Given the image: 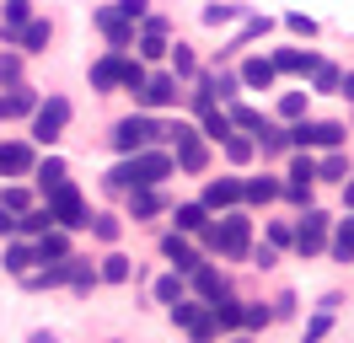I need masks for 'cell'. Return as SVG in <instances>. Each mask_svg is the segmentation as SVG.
<instances>
[{"label": "cell", "mask_w": 354, "mask_h": 343, "mask_svg": "<svg viewBox=\"0 0 354 343\" xmlns=\"http://www.w3.org/2000/svg\"><path fill=\"white\" fill-rule=\"evenodd\" d=\"M86 231L97 236L102 247H113V241L124 236V220H118V214H91V225H86Z\"/></svg>", "instance_id": "cell-33"}, {"label": "cell", "mask_w": 354, "mask_h": 343, "mask_svg": "<svg viewBox=\"0 0 354 343\" xmlns=\"http://www.w3.org/2000/svg\"><path fill=\"white\" fill-rule=\"evenodd\" d=\"M311 188H317V161H311V156H295V161H290V183H279V198H295V204L306 210Z\"/></svg>", "instance_id": "cell-7"}, {"label": "cell", "mask_w": 354, "mask_h": 343, "mask_svg": "<svg viewBox=\"0 0 354 343\" xmlns=\"http://www.w3.org/2000/svg\"><path fill=\"white\" fill-rule=\"evenodd\" d=\"M209 317H215V327H221V333H236V327H242V300H231V295L209 300Z\"/></svg>", "instance_id": "cell-21"}, {"label": "cell", "mask_w": 354, "mask_h": 343, "mask_svg": "<svg viewBox=\"0 0 354 343\" xmlns=\"http://www.w3.org/2000/svg\"><path fill=\"white\" fill-rule=\"evenodd\" d=\"M252 150H263V156H285V150H290L285 129H274V124H268L263 134H258V145H252Z\"/></svg>", "instance_id": "cell-39"}, {"label": "cell", "mask_w": 354, "mask_h": 343, "mask_svg": "<svg viewBox=\"0 0 354 343\" xmlns=\"http://www.w3.org/2000/svg\"><path fill=\"white\" fill-rule=\"evenodd\" d=\"M247 241H252V220H247L242 210H231L215 225V252H225V257H247Z\"/></svg>", "instance_id": "cell-6"}, {"label": "cell", "mask_w": 354, "mask_h": 343, "mask_svg": "<svg viewBox=\"0 0 354 343\" xmlns=\"http://www.w3.org/2000/svg\"><path fill=\"white\" fill-rule=\"evenodd\" d=\"M0 172H32V145H22V140L0 145Z\"/></svg>", "instance_id": "cell-28"}, {"label": "cell", "mask_w": 354, "mask_h": 343, "mask_svg": "<svg viewBox=\"0 0 354 343\" xmlns=\"http://www.w3.org/2000/svg\"><path fill=\"white\" fill-rule=\"evenodd\" d=\"M0 236H6V241L17 236V214H6V210H0Z\"/></svg>", "instance_id": "cell-57"}, {"label": "cell", "mask_w": 354, "mask_h": 343, "mask_svg": "<svg viewBox=\"0 0 354 343\" xmlns=\"http://www.w3.org/2000/svg\"><path fill=\"white\" fill-rule=\"evenodd\" d=\"M48 38H54V21H44V17H32V21L22 27V33H17V43H22L27 54H44V48H48Z\"/></svg>", "instance_id": "cell-19"}, {"label": "cell", "mask_w": 354, "mask_h": 343, "mask_svg": "<svg viewBox=\"0 0 354 343\" xmlns=\"http://www.w3.org/2000/svg\"><path fill=\"white\" fill-rule=\"evenodd\" d=\"M32 177H38L44 188H59V183H65V156H44V161H32Z\"/></svg>", "instance_id": "cell-31"}, {"label": "cell", "mask_w": 354, "mask_h": 343, "mask_svg": "<svg viewBox=\"0 0 354 343\" xmlns=\"http://www.w3.org/2000/svg\"><path fill=\"white\" fill-rule=\"evenodd\" d=\"M317 183H349V156L328 150V161H317Z\"/></svg>", "instance_id": "cell-29"}, {"label": "cell", "mask_w": 354, "mask_h": 343, "mask_svg": "<svg viewBox=\"0 0 354 343\" xmlns=\"http://www.w3.org/2000/svg\"><path fill=\"white\" fill-rule=\"evenodd\" d=\"M32 263H38V252H32L27 241H11V247H6V257H0V268H6V274H17V279H22Z\"/></svg>", "instance_id": "cell-26"}, {"label": "cell", "mask_w": 354, "mask_h": 343, "mask_svg": "<svg viewBox=\"0 0 354 343\" xmlns=\"http://www.w3.org/2000/svg\"><path fill=\"white\" fill-rule=\"evenodd\" d=\"M0 210H6V214H27V210H32V193H27V188H6V193H0Z\"/></svg>", "instance_id": "cell-42"}, {"label": "cell", "mask_w": 354, "mask_h": 343, "mask_svg": "<svg viewBox=\"0 0 354 343\" xmlns=\"http://www.w3.org/2000/svg\"><path fill=\"white\" fill-rule=\"evenodd\" d=\"M91 284H97V268H91L86 257L70 252V290H75V295H91Z\"/></svg>", "instance_id": "cell-32"}, {"label": "cell", "mask_w": 354, "mask_h": 343, "mask_svg": "<svg viewBox=\"0 0 354 343\" xmlns=\"http://www.w3.org/2000/svg\"><path fill=\"white\" fill-rule=\"evenodd\" d=\"M268 64H274V75H279V70H285V75H311V70H317V54H311V48L306 54H301V48H274Z\"/></svg>", "instance_id": "cell-14"}, {"label": "cell", "mask_w": 354, "mask_h": 343, "mask_svg": "<svg viewBox=\"0 0 354 343\" xmlns=\"http://www.w3.org/2000/svg\"><path fill=\"white\" fill-rule=\"evenodd\" d=\"M285 140H290L295 150H344L349 129L333 124V118H295V124L285 129Z\"/></svg>", "instance_id": "cell-2"}, {"label": "cell", "mask_w": 354, "mask_h": 343, "mask_svg": "<svg viewBox=\"0 0 354 343\" xmlns=\"http://www.w3.org/2000/svg\"><path fill=\"white\" fill-rule=\"evenodd\" d=\"M65 124H70V102L65 97H48V102L32 107V140H38V145H54V140L65 134Z\"/></svg>", "instance_id": "cell-5"}, {"label": "cell", "mask_w": 354, "mask_h": 343, "mask_svg": "<svg viewBox=\"0 0 354 343\" xmlns=\"http://www.w3.org/2000/svg\"><path fill=\"white\" fill-rule=\"evenodd\" d=\"M129 274H134V263L124 252H108L102 257V268H97V284H129Z\"/></svg>", "instance_id": "cell-23"}, {"label": "cell", "mask_w": 354, "mask_h": 343, "mask_svg": "<svg viewBox=\"0 0 354 343\" xmlns=\"http://www.w3.org/2000/svg\"><path fill=\"white\" fill-rule=\"evenodd\" d=\"M204 140H215V145H221L225 134H231V118H225V113H204V129H199Z\"/></svg>", "instance_id": "cell-45"}, {"label": "cell", "mask_w": 354, "mask_h": 343, "mask_svg": "<svg viewBox=\"0 0 354 343\" xmlns=\"http://www.w3.org/2000/svg\"><path fill=\"white\" fill-rule=\"evenodd\" d=\"M199 311H204L199 300H177V306H167V317H172V327H188V322L199 317Z\"/></svg>", "instance_id": "cell-46"}, {"label": "cell", "mask_w": 354, "mask_h": 343, "mask_svg": "<svg viewBox=\"0 0 354 343\" xmlns=\"http://www.w3.org/2000/svg\"><path fill=\"white\" fill-rule=\"evenodd\" d=\"M290 241H295V225H285V220H274V225H268V247L279 252V247H290Z\"/></svg>", "instance_id": "cell-52"}, {"label": "cell", "mask_w": 354, "mask_h": 343, "mask_svg": "<svg viewBox=\"0 0 354 343\" xmlns=\"http://www.w3.org/2000/svg\"><path fill=\"white\" fill-rule=\"evenodd\" d=\"M231 343H252V338H247V333H242V338H231Z\"/></svg>", "instance_id": "cell-60"}, {"label": "cell", "mask_w": 354, "mask_h": 343, "mask_svg": "<svg viewBox=\"0 0 354 343\" xmlns=\"http://www.w3.org/2000/svg\"><path fill=\"white\" fill-rule=\"evenodd\" d=\"M134 188H140V172H134V161L124 156V161L108 172V193H134Z\"/></svg>", "instance_id": "cell-30"}, {"label": "cell", "mask_w": 354, "mask_h": 343, "mask_svg": "<svg viewBox=\"0 0 354 343\" xmlns=\"http://www.w3.org/2000/svg\"><path fill=\"white\" fill-rule=\"evenodd\" d=\"M113 11H118L124 21H140L145 11H151V0H113Z\"/></svg>", "instance_id": "cell-51"}, {"label": "cell", "mask_w": 354, "mask_h": 343, "mask_svg": "<svg viewBox=\"0 0 354 343\" xmlns=\"http://www.w3.org/2000/svg\"><path fill=\"white\" fill-rule=\"evenodd\" d=\"M328 231H333V214H328V210H317V204H306V210H301V225H295V241H290V247H295L301 257H317L322 247H328Z\"/></svg>", "instance_id": "cell-4"}, {"label": "cell", "mask_w": 354, "mask_h": 343, "mask_svg": "<svg viewBox=\"0 0 354 343\" xmlns=\"http://www.w3.org/2000/svg\"><path fill=\"white\" fill-rule=\"evenodd\" d=\"M188 333H194V338H199V343H215V338H221V327H215V317H209V306H204L199 317L188 322Z\"/></svg>", "instance_id": "cell-43"}, {"label": "cell", "mask_w": 354, "mask_h": 343, "mask_svg": "<svg viewBox=\"0 0 354 343\" xmlns=\"http://www.w3.org/2000/svg\"><path fill=\"white\" fill-rule=\"evenodd\" d=\"M344 204H349V210H354V183H344Z\"/></svg>", "instance_id": "cell-59"}, {"label": "cell", "mask_w": 354, "mask_h": 343, "mask_svg": "<svg viewBox=\"0 0 354 343\" xmlns=\"http://www.w3.org/2000/svg\"><path fill=\"white\" fill-rule=\"evenodd\" d=\"M199 204L204 210H236V204H242V177H209Z\"/></svg>", "instance_id": "cell-11"}, {"label": "cell", "mask_w": 354, "mask_h": 343, "mask_svg": "<svg viewBox=\"0 0 354 343\" xmlns=\"http://www.w3.org/2000/svg\"><path fill=\"white\" fill-rule=\"evenodd\" d=\"M268 311H274V322H279V317H295V295H290V290H285V295L274 300V306H268Z\"/></svg>", "instance_id": "cell-55"}, {"label": "cell", "mask_w": 354, "mask_h": 343, "mask_svg": "<svg viewBox=\"0 0 354 343\" xmlns=\"http://www.w3.org/2000/svg\"><path fill=\"white\" fill-rule=\"evenodd\" d=\"M129 161H134V172H140V188H156V183H167L177 172L172 156H167V150H151V145L140 150V156H129Z\"/></svg>", "instance_id": "cell-8"}, {"label": "cell", "mask_w": 354, "mask_h": 343, "mask_svg": "<svg viewBox=\"0 0 354 343\" xmlns=\"http://www.w3.org/2000/svg\"><path fill=\"white\" fill-rule=\"evenodd\" d=\"M338 97H349V102H354V70H344V75H338Z\"/></svg>", "instance_id": "cell-56"}, {"label": "cell", "mask_w": 354, "mask_h": 343, "mask_svg": "<svg viewBox=\"0 0 354 343\" xmlns=\"http://www.w3.org/2000/svg\"><path fill=\"white\" fill-rule=\"evenodd\" d=\"M17 231L44 236V231H54V220H48V210H27V214H17Z\"/></svg>", "instance_id": "cell-37"}, {"label": "cell", "mask_w": 354, "mask_h": 343, "mask_svg": "<svg viewBox=\"0 0 354 343\" xmlns=\"http://www.w3.org/2000/svg\"><path fill=\"white\" fill-rule=\"evenodd\" d=\"M328 327H333V311H317V317L306 322V343H322V338H328Z\"/></svg>", "instance_id": "cell-50"}, {"label": "cell", "mask_w": 354, "mask_h": 343, "mask_svg": "<svg viewBox=\"0 0 354 343\" xmlns=\"http://www.w3.org/2000/svg\"><path fill=\"white\" fill-rule=\"evenodd\" d=\"M161 210H167V198H161L156 188H134L129 193V214L134 220H151V214H161Z\"/></svg>", "instance_id": "cell-25"}, {"label": "cell", "mask_w": 354, "mask_h": 343, "mask_svg": "<svg viewBox=\"0 0 354 343\" xmlns=\"http://www.w3.org/2000/svg\"><path fill=\"white\" fill-rule=\"evenodd\" d=\"M91 21L102 27V38L113 43V54H124V48L134 43V21H124L118 11H113V6H97V17H91Z\"/></svg>", "instance_id": "cell-10"}, {"label": "cell", "mask_w": 354, "mask_h": 343, "mask_svg": "<svg viewBox=\"0 0 354 343\" xmlns=\"http://www.w3.org/2000/svg\"><path fill=\"white\" fill-rule=\"evenodd\" d=\"M32 107H38V91L17 81L6 97H0V118H32Z\"/></svg>", "instance_id": "cell-13"}, {"label": "cell", "mask_w": 354, "mask_h": 343, "mask_svg": "<svg viewBox=\"0 0 354 343\" xmlns=\"http://www.w3.org/2000/svg\"><path fill=\"white\" fill-rule=\"evenodd\" d=\"M328 252L338 257V263H354V214H349V220H333V241H328Z\"/></svg>", "instance_id": "cell-20"}, {"label": "cell", "mask_w": 354, "mask_h": 343, "mask_svg": "<svg viewBox=\"0 0 354 343\" xmlns=\"http://www.w3.org/2000/svg\"><path fill=\"white\" fill-rule=\"evenodd\" d=\"M236 86H252V91H268V86H274V64H268L263 54H252V59H242V75H236Z\"/></svg>", "instance_id": "cell-16"}, {"label": "cell", "mask_w": 354, "mask_h": 343, "mask_svg": "<svg viewBox=\"0 0 354 343\" xmlns=\"http://www.w3.org/2000/svg\"><path fill=\"white\" fill-rule=\"evenodd\" d=\"M242 17V6H204V21L209 27H225V21H236Z\"/></svg>", "instance_id": "cell-47"}, {"label": "cell", "mask_w": 354, "mask_h": 343, "mask_svg": "<svg viewBox=\"0 0 354 343\" xmlns=\"http://www.w3.org/2000/svg\"><path fill=\"white\" fill-rule=\"evenodd\" d=\"M194 290H199V300H221V295H231V284H225V274L215 268V263H199V268H194Z\"/></svg>", "instance_id": "cell-15"}, {"label": "cell", "mask_w": 354, "mask_h": 343, "mask_svg": "<svg viewBox=\"0 0 354 343\" xmlns=\"http://www.w3.org/2000/svg\"><path fill=\"white\" fill-rule=\"evenodd\" d=\"M247 252H252V263H258V268H274V263H279V252H274V247H247Z\"/></svg>", "instance_id": "cell-54"}, {"label": "cell", "mask_w": 354, "mask_h": 343, "mask_svg": "<svg viewBox=\"0 0 354 343\" xmlns=\"http://www.w3.org/2000/svg\"><path fill=\"white\" fill-rule=\"evenodd\" d=\"M108 140H113V150H118V156H140L151 140H161V145H167V124H156L151 113H129V118H118V124L108 129Z\"/></svg>", "instance_id": "cell-1"}, {"label": "cell", "mask_w": 354, "mask_h": 343, "mask_svg": "<svg viewBox=\"0 0 354 343\" xmlns=\"http://www.w3.org/2000/svg\"><path fill=\"white\" fill-rule=\"evenodd\" d=\"M338 75H344V70H338V64H328V59H317V70H311V86H317V91H338Z\"/></svg>", "instance_id": "cell-41"}, {"label": "cell", "mask_w": 354, "mask_h": 343, "mask_svg": "<svg viewBox=\"0 0 354 343\" xmlns=\"http://www.w3.org/2000/svg\"><path fill=\"white\" fill-rule=\"evenodd\" d=\"M44 210H48V220H54L59 231H86V225H91L86 204H81V193L70 188V183H59V188H44Z\"/></svg>", "instance_id": "cell-3"}, {"label": "cell", "mask_w": 354, "mask_h": 343, "mask_svg": "<svg viewBox=\"0 0 354 343\" xmlns=\"http://www.w3.org/2000/svg\"><path fill=\"white\" fill-rule=\"evenodd\" d=\"M242 198L247 204H274V198H279V177H247Z\"/></svg>", "instance_id": "cell-27"}, {"label": "cell", "mask_w": 354, "mask_h": 343, "mask_svg": "<svg viewBox=\"0 0 354 343\" xmlns=\"http://www.w3.org/2000/svg\"><path fill=\"white\" fill-rule=\"evenodd\" d=\"M172 220H177V236H194V231L209 225V210H204V204H177Z\"/></svg>", "instance_id": "cell-22"}, {"label": "cell", "mask_w": 354, "mask_h": 343, "mask_svg": "<svg viewBox=\"0 0 354 343\" xmlns=\"http://www.w3.org/2000/svg\"><path fill=\"white\" fill-rule=\"evenodd\" d=\"M140 59H167V38H161V33H145V38H140Z\"/></svg>", "instance_id": "cell-48"}, {"label": "cell", "mask_w": 354, "mask_h": 343, "mask_svg": "<svg viewBox=\"0 0 354 343\" xmlns=\"http://www.w3.org/2000/svg\"><path fill=\"white\" fill-rule=\"evenodd\" d=\"M221 145H225V161H231V167H247V161L258 156V150H252V140H242V134H225Z\"/></svg>", "instance_id": "cell-34"}, {"label": "cell", "mask_w": 354, "mask_h": 343, "mask_svg": "<svg viewBox=\"0 0 354 343\" xmlns=\"http://www.w3.org/2000/svg\"><path fill=\"white\" fill-rule=\"evenodd\" d=\"M27 343H54V333H32V338H27Z\"/></svg>", "instance_id": "cell-58"}, {"label": "cell", "mask_w": 354, "mask_h": 343, "mask_svg": "<svg viewBox=\"0 0 354 343\" xmlns=\"http://www.w3.org/2000/svg\"><path fill=\"white\" fill-rule=\"evenodd\" d=\"M279 118H290V124L306 118V91H285V97H279Z\"/></svg>", "instance_id": "cell-44"}, {"label": "cell", "mask_w": 354, "mask_h": 343, "mask_svg": "<svg viewBox=\"0 0 354 343\" xmlns=\"http://www.w3.org/2000/svg\"><path fill=\"white\" fill-rule=\"evenodd\" d=\"M285 27L295 33V38H317V21H311L306 11H290V17H285Z\"/></svg>", "instance_id": "cell-49"}, {"label": "cell", "mask_w": 354, "mask_h": 343, "mask_svg": "<svg viewBox=\"0 0 354 343\" xmlns=\"http://www.w3.org/2000/svg\"><path fill=\"white\" fill-rule=\"evenodd\" d=\"M167 59H172V70H167L172 81H194V75H199V59H194L188 43H167Z\"/></svg>", "instance_id": "cell-17"}, {"label": "cell", "mask_w": 354, "mask_h": 343, "mask_svg": "<svg viewBox=\"0 0 354 343\" xmlns=\"http://www.w3.org/2000/svg\"><path fill=\"white\" fill-rule=\"evenodd\" d=\"M177 102V81L172 75H145V86L134 91V107L140 113H151V107H172Z\"/></svg>", "instance_id": "cell-9"}, {"label": "cell", "mask_w": 354, "mask_h": 343, "mask_svg": "<svg viewBox=\"0 0 354 343\" xmlns=\"http://www.w3.org/2000/svg\"><path fill=\"white\" fill-rule=\"evenodd\" d=\"M32 252H38V263H59V257H70V231H59V225H54V231H44Z\"/></svg>", "instance_id": "cell-18"}, {"label": "cell", "mask_w": 354, "mask_h": 343, "mask_svg": "<svg viewBox=\"0 0 354 343\" xmlns=\"http://www.w3.org/2000/svg\"><path fill=\"white\" fill-rule=\"evenodd\" d=\"M156 300H161V306H177V300H183V274H161L156 279Z\"/></svg>", "instance_id": "cell-40"}, {"label": "cell", "mask_w": 354, "mask_h": 343, "mask_svg": "<svg viewBox=\"0 0 354 343\" xmlns=\"http://www.w3.org/2000/svg\"><path fill=\"white\" fill-rule=\"evenodd\" d=\"M161 257L172 263L177 274H194V268L204 263V257L194 252V247H188V236H177V231H167V236H161Z\"/></svg>", "instance_id": "cell-12"}, {"label": "cell", "mask_w": 354, "mask_h": 343, "mask_svg": "<svg viewBox=\"0 0 354 343\" xmlns=\"http://www.w3.org/2000/svg\"><path fill=\"white\" fill-rule=\"evenodd\" d=\"M118 64H124V54H102V59L91 64V86H97V91H113V86H118Z\"/></svg>", "instance_id": "cell-24"}, {"label": "cell", "mask_w": 354, "mask_h": 343, "mask_svg": "<svg viewBox=\"0 0 354 343\" xmlns=\"http://www.w3.org/2000/svg\"><path fill=\"white\" fill-rule=\"evenodd\" d=\"M118 86L134 97V91L145 86V64H140V59H124V64H118Z\"/></svg>", "instance_id": "cell-38"}, {"label": "cell", "mask_w": 354, "mask_h": 343, "mask_svg": "<svg viewBox=\"0 0 354 343\" xmlns=\"http://www.w3.org/2000/svg\"><path fill=\"white\" fill-rule=\"evenodd\" d=\"M268 33H274V21H268V17H252V21H247V27H242V38L231 43L225 54H236V48H247V43H252V38H268Z\"/></svg>", "instance_id": "cell-36"}, {"label": "cell", "mask_w": 354, "mask_h": 343, "mask_svg": "<svg viewBox=\"0 0 354 343\" xmlns=\"http://www.w3.org/2000/svg\"><path fill=\"white\" fill-rule=\"evenodd\" d=\"M0 81H22V54H0Z\"/></svg>", "instance_id": "cell-53"}, {"label": "cell", "mask_w": 354, "mask_h": 343, "mask_svg": "<svg viewBox=\"0 0 354 343\" xmlns=\"http://www.w3.org/2000/svg\"><path fill=\"white\" fill-rule=\"evenodd\" d=\"M225 118H231V124H242V129H258V134L268 129L263 113H258V107H242V102H231V113H225Z\"/></svg>", "instance_id": "cell-35"}]
</instances>
